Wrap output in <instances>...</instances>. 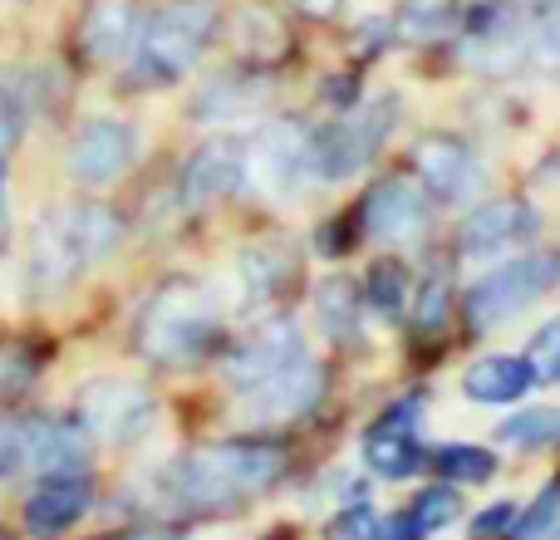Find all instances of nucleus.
I'll use <instances>...</instances> for the list:
<instances>
[{
  "instance_id": "nucleus-1",
  "label": "nucleus",
  "mask_w": 560,
  "mask_h": 540,
  "mask_svg": "<svg viewBox=\"0 0 560 540\" xmlns=\"http://www.w3.org/2000/svg\"><path fill=\"white\" fill-rule=\"evenodd\" d=\"M280 472H285V453L271 443H217V447H197V453L177 457L163 472L158 492H163L167 512L207 516L271 492Z\"/></svg>"
},
{
  "instance_id": "nucleus-2",
  "label": "nucleus",
  "mask_w": 560,
  "mask_h": 540,
  "mask_svg": "<svg viewBox=\"0 0 560 540\" xmlns=\"http://www.w3.org/2000/svg\"><path fill=\"white\" fill-rule=\"evenodd\" d=\"M217 295L197 280H173L163 285L153 300L143 305L133 329V344L148 364H163V368H183L192 359H202L217 339Z\"/></svg>"
},
{
  "instance_id": "nucleus-3",
  "label": "nucleus",
  "mask_w": 560,
  "mask_h": 540,
  "mask_svg": "<svg viewBox=\"0 0 560 540\" xmlns=\"http://www.w3.org/2000/svg\"><path fill=\"white\" fill-rule=\"evenodd\" d=\"M212 30H217V5L212 0H173V5H163L143 30H138L133 79L143 89L177 84V79L202 59Z\"/></svg>"
},
{
  "instance_id": "nucleus-4",
  "label": "nucleus",
  "mask_w": 560,
  "mask_h": 540,
  "mask_svg": "<svg viewBox=\"0 0 560 540\" xmlns=\"http://www.w3.org/2000/svg\"><path fill=\"white\" fill-rule=\"evenodd\" d=\"M556 285H560V256L526 251L477 280L472 295H467V319H472V329H497L506 319H516L522 309H532L536 300H546Z\"/></svg>"
},
{
  "instance_id": "nucleus-5",
  "label": "nucleus",
  "mask_w": 560,
  "mask_h": 540,
  "mask_svg": "<svg viewBox=\"0 0 560 540\" xmlns=\"http://www.w3.org/2000/svg\"><path fill=\"white\" fill-rule=\"evenodd\" d=\"M74 418L79 427L89 433V443H114V447H128L153 427L158 418V398L148 394L138 378H118V374H104V378H89L74 398Z\"/></svg>"
},
{
  "instance_id": "nucleus-6",
  "label": "nucleus",
  "mask_w": 560,
  "mask_h": 540,
  "mask_svg": "<svg viewBox=\"0 0 560 540\" xmlns=\"http://www.w3.org/2000/svg\"><path fill=\"white\" fill-rule=\"evenodd\" d=\"M394 114H398L394 98H374L359 114L310 133V177L315 183H345V177H354L384 148V138L394 133Z\"/></svg>"
},
{
  "instance_id": "nucleus-7",
  "label": "nucleus",
  "mask_w": 560,
  "mask_h": 540,
  "mask_svg": "<svg viewBox=\"0 0 560 540\" xmlns=\"http://www.w3.org/2000/svg\"><path fill=\"white\" fill-rule=\"evenodd\" d=\"M246 187L261 197H290L310 183V133L300 124H266L246 143Z\"/></svg>"
},
{
  "instance_id": "nucleus-8",
  "label": "nucleus",
  "mask_w": 560,
  "mask_h": 540,
  "mask_svg": "<svg viewBox=\"0 0 560 540\" xmlns=\"http://www.w3.org/2000/svg\"><path fill=\"white\" fill-rule=\"evenodd\" d=\"M242 418L256 427H280V423H295V418H305L310 408L319 403V394H325V368L315 364V359H295L290 368H280L271 374L266 384L256 388H242Z\"/></svg>"
},
{
  "instance_id": "nucleus-9",
  "label": "nucleus",
  "mask_w": 560,
  "mask_h": 540,
  "mask_svg": "<svg viewBox=\"0 0 560 540\" xmlns=\"http://www.w3.org/2000/svg\"><path fill=\"white\" fill-rule=\"evenodd\" d=\"M359 226L369 242H418L433 226V207L408 177H384L359 202Z\"/></svg>"
},
{
  "instance_id": "nucleus-10",
  "label": "nucleus",
  "mask_w": 560,
  "mask_h": 540,
  "mask_svg": "<svg viewBox=\"0 0 560 540\" xmlns=\"http://www.w3.org/2000/svg\"><path fill=\"white\" fill-rule=\"evenodd\" d=\"M133 157H138L133 124H124V118H94L69 143V177L84 187H108L133 167Z\"/></svg>"
},
{
  "instance_id": "nucleus-11",
  "label": "nucleus",
  "mask_w": 560,
  "mask_h": 540,
  "mask_svg": "<svg viewBox=\"0 0 560 540\" xmlns=\"http://www.w3.org/2000/svg\"><path fill=\"white\" fill-rule=\"evenodd\" d=\"M413 173L438 202H472V197L482 192V177H487L472 148H467L463 138H447V133L418 138Z\"/></svg>"
},
{
  "instance_id": "nucleus-12",
  "label": "nucleus",
  "mask_w": 560,
  "mask_h": 540,
  "mask_svg": "<svg viewBox=\"0 0 560 540\" xmlns=\"http://www.w3.org/2000/svg\"><path fill=\"white\" fill-rule=\"evenodd\" d=\"M418 413H423V398H408V403H394L378 427H369L364 437V462L374 477L384 482H404V477H418L423 467V443H418Z\"/></svg>"
},
{
  "instance_id": "nucleus-13",
  "label": "nucleus",
  "mask_w": 560,
  "mask_h": 540,
  "mask_svg": "<svg viewBox=\"0 0 560 540\" xmlns=\"http://www.w3.org/2000/svg\"><path fill=\"white\" fill-rule=\"evenodd\" d=\"M536 226H541V216H536L532 207L502 197V202H482V207H477V212L463 222L457 242H463L467 261H492V256H502V251H512V246L532 242Z\"/></svg>"
},
{
  "instance_id": "nucleus-14",
  "label": "nucleus",
  "mask_w": 560,
  "mask_h": 540,
  "mask_svg": "<svg viewBox=\"0 0 560 540\" xmlns=\"http://www.w3.org/2000/svg\"><path fill=\"white\" fill-rule=\"evenodd\" d=\"M89 477L84 472H49L35 482V492L25 496V531L39 540H55L74 531V521L89 512Z\"/></svg>"
},
{
  "instance_id": "nucleus-15",
  "label": "nucleus",
  "mask_w": 560,
  "mask_h": 540,
  "mask_svg": "<svg viewBox=\"0 0 560 540\" xmlns=\"http://www.w3.org/2000/svg\"><path fill=\"white\" fill-rule=\"evenodd\" d=\"M295 359H305V339H300V329L290 325V319H271V325L256 329L242 349H232V359H226V378H232L236 388H256L271 374H280V368H290Z\"/></svg>"
},
{
  "instance_id": "nucleus-16",
  "label": "nucleus",
  "mask_w": 560,
  "mask_h": 540,
  "mask_svg": "<svg viewBox=\"0 0 560 540\" xmlns=\"http://www.w3.org/2000/svg\"><path fill=\"white\" fill-rule=\"evenodd\" d=\"M246 177V148L236 138H207L183 167V197L187 207L222 202L226 192H236Z\"/></svg>"
},
{
  "instance_id": "nucleus-17",
  "label": "nucleus",
  "mask_w": 560,
  "mask_h": 540,
  "mask_svg": "<svg viewBox=\"0 0 560 540\" xmlns=\"http://www.w3.org/2000/svg\"><path fill=\"white\" fill-rule=\"evenodd\" d=\"M30 472H89V433L79 418H30Z\"/></svg>"
},
{
  "instance_id": "nucleus-18",
  "label": "nucleus",
  "mask_w": 560,
  "mask_h": 540,
  "mask_svg": "<svg viewBox=\"0 0 560 540\" xmlns=\"http://www.w3.org/2000/svg\"><path fill=\"white\" fill-rule=\"evenodd\" d=\"M79 275H84V261H79L74 242L65 236L59 216L49 212L45 222L35 226V236H30V280H35L39 295H59V290H69Z\"/></svg>"
},
{
  "instance_id": "nucleus-19",
  "label": "nucleus",
  "mask_w": 560,
  "mask_h": 540,
  "mask_svg": "<svg viewBox=\"0 0 560 540\" xmlns=\"http://www.w3.org/2000/svg\"><path fill=\"white\" fill-rule=\"evenodd\" d=\"M138 10L133 0H94L84 15V49L98 64H114V59H128L138 45Z\"/></svg>"
},
{
  "instance_id": "nucleus-20",
  "label": "nucleus",
  "mask_w": 560,
  "mask_h": 540,
  "mask_svg": "<svg viewBox=\"0 0 560 540\" xmlns=\"http://www.w3.org/2000/svg\"><path fill=\"white\" fill-rule=\"evenodd\" d=\"M532 384H536L532 364L512 354H487L463 374V394L472 403H516V398L532 394Z\"/></svg>"
},
{
  "instance_id": "nucleus-21",
  "label": "nucleus",
  "mask_w": 560,
  "mask_h": 540,
  "mask_svg": "<svg viewBox=\"0 0 560 540\" xmlns=\"http://www.w3.org/2000/svg\"><path fill=\"white\" fill-rule=\"evenodd\" d=\"M55 216H59V226H65V236L74 242V251H79V261H84V270L98 266L104 256H114L118 242H124V222H118L108 207H98V202L65 207V212H55Z\"/></svg>"
},
{
  "instance_id": "nucleus-22",
  "label": "nucleus",
  "mask_w": 560,
  "mask_h": 540,
  "mask_svg": "<svg viewBox=\"0 0 560 540\" xmlns=\"http://www.w3.org/2000/svg\"><path fill=\"white\" fill-rule=\"evenodd\" d=\"M290 275H295V261H290L280 246H246V251L236 256V285H242L246 305L276 300L280 290L290 285Z\"/></svg>"
},
{
  "instance_id": "nucleus-23",
  "label": "nucleus",
  "mask_w": 560,
  "mask_h": 540,
  "mask_svg": "<svg viewBox=\"0 0 560 540\" xmlns=\"http://www.w3.org/2000/svg\"><path fill=\"white\" fill-rule=\"evenodd\" d=\"M266 98H271V84H261V79H217V84L202 89L197 114L212 118V124H232V118L256 114Z\"/></svg>"
},
{
  "instance_id": "nucleus-24",
  "label": "nucleus",
  "mask_w": 560,
  "mask_h": 540,
  "mask_svg": "<svg viewBox=\"0 0 560 540\" xmlns=\"http://www.w3.org/2000/svg\"><path fill=\"white\" fill-rule=\"evenodd\" d=\"M315 309H319V329H325L329 339H339V344H349V339H359V295L349 280H325L315 295Z\"/></svg>"
},
{
  "instance_id": "nucleus-25",
  "label": "nucleus",
  "mask_w": 560,
  "mask_h": 540,
  "mask_svg": "<svg viewBox=\"0 0 560 540\" xmlns=\"http://www.w3.org/2000/svg\"><path fill=\"white\" fill-rule=\"evenodd\" d=\"M457 20V0H398V35L404 39H443Z\"/></svg>"
},
{
  "instance_id": "nucleus-26",
  "label": "nucleus",
  "mask_w": 560,
  "mask_h": 540,
  "mask_svg": "<svg viewBox=\"0 0 560 540\" xmlns=\"http://www.w3.org/2000/svg\"><path fill=\"white\" fill-rule=\"evenodd\" d=\"M497 437H502L506 447H546L560 437V413L556 408H526V413L506 418V423L497 427Z\"/></svg>"
},
{
  "instance_id": "nucleus-27",
  "label": "nucleus",
  "mask_w": 560,
  "mask_h": 540,
  "mask_svg": "<svg viewBox=\"0 0 560 540\" xmlns=\"http://www.w3.org/2000/svg\"><path fill=\"white\" fill-rule=\"evenodd\" d=\"M438 472H443V477H453V482L477 486V482H492V472H497V457L487 453V447L453 443V447H443V453H438Z\"/></svg>"
},
{
  "instance_id": "nucleus-28",
  "label": "nucleus",
  "mask_w": 560,
  "mask_h": 540,
  "mask_svg": "<svg viewBox=\"0 0 560 540\" xmlns=\"http://www.w3.org/2000/svg\"><path fill=\"white\" fill-rule=\"evenodd\" d=\"M443 325H447V275L428 270V280L418 285V300H413V329L418 334H438Z\"/></svg>"
},
{
  "instance_id": "nucleus-29",
  "label": "nucleus",
  "mask_w": 560,
  "mask_h": 540,
  "mask_svg": "<svg viewBox=\"0 0 560 540\" xmlns=\"http://www.w3.org/2000/svg\"><path fill=\"white\" fill-rule=\"evenodd\" d=\"M30 472V418H0V482Z\"/></svg>"
},
{
  "instance_id": "nucleus-30",
  "label": "nucleus",
  "mask_w": 560,
  "mask_h": 540,
  "mask_svg": "<svg viewBox=\"0 0 560 540\" xmlns=\"http://www.w3.org/2000/svg\"><path fill=\"white\" fill-rule=\"evenodd\" d=\"M526 364H532L536 384H560V319H546L526 344Z\"/></svg>"
},
{
  "instance_id": "nucleus-31",
  "label": "nucleus",
  "mask_w": 560,
  "mask_h": 540,
  "mask_svg": "<svg viewBox=\"0 0 560 540\" xmlns=\"http://www.w3.org/2000/svg\"><path fill=\"white\" fill-rule=\"evenodd\" d=\"M369 305L374 309H384V315H398L404 309V295H408V270L404 266H394V261H384V266H374L369 270Z\"/></svg>"
},
{
  "instance_id": "nucleus-32",
  "label": "nucleus",
  "mask_w": 560,
  "mask_h": 540,
  "mask_svg": "<svg viewBox=\"0 0 560 540\" xmlns=\"http://www.w3.org/2000/svg\"><path fill=\"white\" fill-rule=\"evenodd\" d=\"M413 516L423 521V531L433 536V531H447V526H453L457 516H463V502H457L453 486H428V492H418Z\"/></svg>"
},
{
  "instance_id": "nucleus-33",
  "label": "nucleus",
  "mask_w": 560,
  "mask_h": 540,
  "mask_svg": "<svg viewBox=\"0 0 560 540\" xmlns=\"http://www.w3.org/2000/svg\"><path fill=\"white\" fill-rule=\"evenodd\" d=\"M516 540H560V486L536 496V506L516 526Z\"/></svg>"
},
{
  "instance_id": "nucleus-34",
  "label": "nucleus",
  "mask_w": 560,
  "mask_h": 540,
  "mask_svg": "<svg viewBox=\"0 0 560 540\" xmlns=\"http://www.w3.org/2000/svg\"><path fill=\"white\" fill-rule=\"evenodd\" d=\"M378 531H384V521H378L374 506L354 502L325 526V540H378Z\"/></svg>"
},
{
  "instance_id": "nucleus-35",
  "label": "nucleus",
  "mask_w": 560,
  "mask_h": 540,
  "mask_svg": "<svg viewBox=\"0 0 560 540\" xmlns=\"http://www.w3.org/2000/svg\"><path fill=\"white\" fill-rule=\"evenodd\" d=\"M20 128H25V104H20V89L10 79H0V143H15Z\"/></svg>"
},
{
  "instance_id": "nucleus-36",
  "label": "nucleus",
  "mask_w": 560,
  "mask_h": 540,
  "mask_svg": "<svg viewBox=\"0 0 560 540\" xmlns=\"http://www.w3.org/2000/svg\"><path fill=\"white\" fill-rule=\"evenodd\" d=\"M512 521H516V506L512 502L487 506V512H477V521H472V540H497Z\"/></svg>"
},
{
  "instance_id": "nucleus-37",
  "label": "nucleus",
  "mask_w": 560,
  "mask_h": 540,
  "mask_svg": "<svg viewBox=\"0 0 560 540\" xmlns=\"http://www.w3.org/2000/svg\"><path fill=\"white\" fill-rule=\"evenodd\" d=\"M378 540H428V531H423V521H418L413 512H398V516H388L384 521Z\"/></svg>"
},
{
  "instance_id": "nucleus-38",
  "label": "nucleus",
  "mask_w": 560,
  "mask_h": 540,
  "mask_svg": "<svg viewBox=\"0 0 560 540\" xmlns=\"http://www.w3.org/2000/svg\"><path fill=\"white\" fill-rule=\"evenodd\" d=\"M295 5L305 10V15H335L339 0H295Z\"/></svg>"
},
{
  "instance_id": "nucleus-39",
  "label": "nucleus",
  "mask_w": 560,
  "mask_h": 540,
  "mask_svg": "<svg viewBox=\"0 0 560 540\" xmlns=\"http://www.w3.org/2000/svg\"><path fill=\"white\" fill-rule=\"evenodd\" d=\"M0 251H5V207H0Z\"/></svg>"
},
{
  "instance_id": "nucleus-40",
  "label": "nucleus",
  "mask_w": 560,
  "mask_h": 540,
  "mask_svg": "<svg viewBox=\"0 0 560 540\" xmlns=\"http://www.w3.org/2000/svg\"><path fill=\"white\" fill-rule=\"evenodd\" d=\"M0 187H5V163H0Z\"/></svg>"
},
{
  "instance_id": "nucleus-41",
  "label": "nucleus",
  "mask_w": 560,
  "mask_h": 540,
  "mask_svg": "<svg viewBox=\"0 0 560 540\" xmlns=\"http://www.w3.org/2000/svg\"><path fill=\"white\" fill-rule=\"evenodd\" d=\"M271 540H285V536H271Z\"/></svg>"
},
{
  "instance_id": "nucleus-42",
  "label": "nucleus",
  "mask_w": 560,
  "mask_h": 540,
  "mask_svg": "<svg viewBox=\"0 0 560 540\" xmlns=\"http://www.w3.org/2000/svg\"><path fill=\"white\" fill-rule=\"evenodd\" d=\"M0 540H5V536H0Z\"/></svg>"
}]
</instances>
